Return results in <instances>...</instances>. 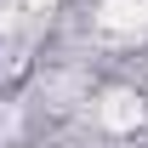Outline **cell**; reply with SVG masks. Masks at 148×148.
<instances>
[{"label": "cell", "mask_w": 148, "mask_h": 148, "mask_svg": "<svg viewBox=\"0 0 148 148\" xmlns=\"http://www.w3.org/2000/svg\"><path fill=\"white\" fill-rule=\"evenodd\" d=\"M97 29H103V34H114V40H137V34H148V0H103Z\"/></svg>", "instance_id": "6da1fadb"}, {"label": "cell", "mask_w": 148, "mask_h": 148, "mask_svg": "<svg viewBox=\"0 0 148 148\" xmlns=\"http://www.w3.org/2000/svg\"><path fill=\"white\" fill-rule=\"evenodd\" d=\"M97 125H108V131H131V125H143V97H131V91H108L103 103H97Z\"/></svg>", "instance_id": "7a4b0ae2"}]
</instances>
